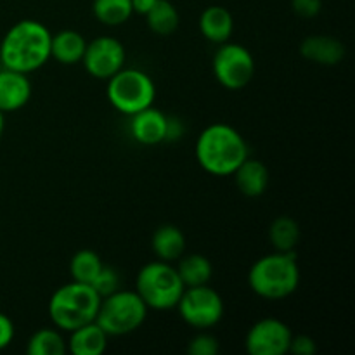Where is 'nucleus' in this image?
<instances>
[{"label": "nucleus", "instance_id": "nucleus-29", "mask_svg": "<svg viewBox=\"0 0 355 355\" xmlns=\"http://www.w3.org/2000/svg\"><path fill=\"white\" fill-rule=\"evenodd\" d=\"M295 14L300 17H315L321 12L322 0H291Z\"/></svg>", "mask_w": 355, "mask_h": 355}, {"label": "nucleus", "instance_id": "nucleus-19", "mask_svg": "<svg viewBox=\"0 0 355 355\" xmlns=\"http://www.w3.org/2000/svg\"><path fill=\"white\" fill-rule=\"evenodd\" d=\"M85 47V38L75 30H61L51 37V58L61 64L82 62Z\"/></svg>", "mask_w": 355, "mask_h": 355}, {"label": "nucleus", "instance_id": "nucleus-4", "mask_svg": "<svg viewBox=\"0 0 355 355\" xmlns=\"http://www.w3.org/2000/svg\"><path fill=\"white\" fill-rule=\"evenodd\" d=\"M99 304L101 297L90 284L71 281L52 293L49 315L55 328L69 333L96 321Z\"/></svg>", "mask_w": 355, "mask_h": 355}, {"label": "nucleus", "instance_id": "nucleus-22", "mask_svg": "<svg viewBox=\"0 0 355 355\" xmlns=\"http://www.w3.org/2000/svg\"><path fill=\"white\" fill-rule=\"evenodd\" d=\"M66 352H68V343L62 338L61 329L58 328H42L28 340V355H64Z\"/></svg>", "mask_w": 355, "mask_h": 355}, {"label": "nucleus", "instance_id": "nucleus-20", "mask_svg": "<svg viewBox=\"0 0 355 355\" xmlns=\"http://www.w3.org/2000/svg\"><path fill=\"white\" fill-rule=\"evenodd\" d=\"M177 262H179V266L175 269L179 272L180 281H182L186 288L208 284L211 276H214L211 262L205 255H200V253L182 255Z\"/></svg>", "mask_w": 355, "mask_h": 355}, {"label": "nucleus", "instance_id": "nucleus-13", "mask_svg": "<svg viewBox=\"0 0 355 355\" xmlns=\"http://www.w3.org/2000/svg\"><path fill=\"white\" fill-rule=\"evenodd\" d=\"M31 97V82L28 75L14 69H0V111L12 113L28 104Z\"/></svg>", "mask_w": 355, "mask_h": 355}, {"label": "nucleus", "instance_id": "nucleus-31", "mask_svg": "<svg viewBox=\"0 0 355 355\" xmlns=\"http://www.w3.org/2000/svg\"><path fill=\"white\" fill-rule=\"evenodd\" d=\"M182 135V125L175 118H168L166 120V139L165 141H173V139H179Z\"/></svg>", "mask_w": 355, "mask_h": 355}, {"label": "nucleus", "instance_id": "nucleus-23", "mask_svg": "<svg viewBox=\"0 0 355 355\" xmlns=\"http://www.w3.org/2000/svg\"><path fill=\"white\" fill-rule=\"evenodd\" d=\"M269 239L276 252H295L298 241H300V225L297 224L295 218L281 215L270 224Z\"/></svg>", "mask_w": 355, "mask_h": 355}, {"label": "nucleus", "instance_id": "nucleus-30", "mask_svg": "<svg viewBox=\"0 0 355 355\" xmlns=\"http://www.w3.org/2000/svg\"><path fill=\"white\" fill-rule=\"evenodd\" d=\"M14 335H16V328L14 322L7 318L6 314L0 312V350L7 349L12 343Z\"/></svg>", "mask_w": 355, "mask_h": 355}, {"label": "nucleus", "instance_id": "nucleus-11", "mask_svg": "<svg viewBox=\"0 0 355 355\" xmlns=\"http://www.w3.org/2000/svg\"><path fill=\"white\" fill-rule=\"evenodd\" d=\"M291 336L290 326L279 319H260L246 333L245 349L250 355H284L290 350Z\"/></svg>", "mask_w": 355, "mask_h": 355}, {"label": "nucleus", "instance_id": "nucleus-28", "mask_svg": "<svg viewBox=\"0 0 355 355\" xmlns=\"http://www.w3.org/2000/svg\"><path fill=\"white\" fill-rule=\"evenodd\" d=\"M318 347H315V340L311 338L309 335H293L291 336L290 350L288 352L295 355H314Z\"/></svg>", "mask_w": 355, "mask_h": 355}, {"label": "nucleus", "instance_id": "nucleus-2", "mask_svg": "<svg viewBox=\"0 0 355 355\" xmlns=\"http://www.w3.org/2000/svg\"><path fill=\"white\" fill-rule=\"evenodd\" d=\"M194 153L205 172L227 177L248 158V146L234 127L227 123H214L198 135Z\"/></svg>", "mask_w": 355, "mask_h": 355}, {"label": "nucleus", "instance_id": "nucleus-17", "mask_svg": "<svg viewBox=\"0 0 355 355\" xmlns=\"http://www.w3.org/2000/svg\"><path fill=\"white\" fill-rule=\"evenodd\" d=\"M110 336L96 321L69 331L68 352L73 355H101L106 350Z\"/></svg>", "mask_w": 355, "mask_h": 355}, {"label": "nucleus", "instance_id": "nucleus-18", "mask_svg": "<svg viewBox=\"0 0 355 355\" xmlns=\"http://www.w3.org/2000/svg\"><path fill=\"white\" fill-rule=\"evenodd\" d=\"M153 252L163 262H177L186 252V236L177 225H162L153 234Z\"/></svg>", "mask_w": 355, "mask_h": 355}, {"label": "nucleus", "instance_id": "nucleus-6", "mask_svg": "<svg viewBox=\"0 0 355 355\" xmlns=\"http://www.w3.org/2000/svg\"><path fill=\"white\" fill-rule=\"evenodd\" d=\"M148 311L135 290H116L101 298L96 322L107 336H125L141 328Z\"/></svg>", "mask_w": 355, "mask_h": 355}, {"label": "nucleus", "instance_id": "nucleus-25", "mask_svg": "<svg viewBox=\"0 0 355 355\" xmlns=\"http://www.w3.org/2000/svg\"><path fill=\"white\" fill-rule=\"evenodd\" d=\"M103 260L92 250H80L75 255L71 257V262H69V274H71V279L76 283H85L92 284L94 279L97 277V274L103 269Z\"/></svg>", "mask_w": 355, "mask_h": 355}, {"label": "nucleus", "instance_id": "nucleus-8", "mask_svg": "<svg viewBox=\"0 0 355 355\" xmlns=\"http://www.w3.org/2000/svg\"><path fill=\"white\" fill-rule=\"evenodd\" d=\"M175 309L182 321L198 331L214 328L224 318V300L220 293L208 284L186 288Z\"/></svg>", "mask_w": 355, "mask_h": 355}, {"label": "nucleus", "instance_id": "nucleus-32", "mask_svg": "<svg viewBox=\"0 0 355 355\" xmlns=\"http://www.w3.org/2000/svg\"><path fill=\"white\" fill-rule=\"evenodd\" d=\"M130 2H132V9H134V12L146 16L148 10L155 6L156 0H130Z\"/></svg>", "mask_w": 355, "mask_h": 355}, {"label": "nucleus", "instance_id": "nucleus-27", "mask_svg": "<svg viewBox=\"0 0 355 355\" xmlns=\"http://www.w3.org/2000/svg\"><path fill=\"white\" fill-rule=\"evenodd\" d=\"M220 350V343L210 333L200 331L187 345L189 355H217Z\"/></svg>", "mask_w": 355, "mask_h": 355}, {"label": "nucleus", "instance_id": "nucleus-33", "mask_svg": "<svg viewBox=\"0 0 355 355\" xmlns=\"http://www.w3.org/2000/svg\"><path fill=\"white\" fill-rule=\"evenodd\" d=\"M3 114L6 113H2V111H0V139H2L3 128H6V120H3Z\"/></svg>", "mask_w": 355, "mask_h": 355}, {"label": "nucleus", "instance_id": "nucleus-5", "mask_svg": "<svg viewBox=\"0 0 355 355\" xmlns=\"http://www.w3.org/2000/svg\"><path fill=\"white\" fill-rule=\"evenodd\" d=\"M184 290L186 286L175 267L163 260L146 263L135 277V293L142 298L146 307L153 311L175 309Z\"/></svg>", "mask_w": 355, "mask_h": 355}, {"label": "nucleus", "instance_id": "nucleus-10", "mask_svg": "<svg viewBox=\"0 0 355 355\" xmlns=\"http://www.w3.org/2000/svg\"><path fill=\"white\" fill-rule=\"evenodd\" d=\"M125 47L114 37H97L87 42L83 52V68L90 76L97 80H107L125 66Z\"/></svg>", "mask_w": 355, "mask_h": 355}, {"label": "nucleus", "instance_id": "nucleus-1", "mask_svg": "<svg viewBox=\"0 0 355 355\" xmlns=\"http://www.w3.org/2000/svg\"><path fill=\"white\" fill-rule=\"evenodd\" d=\"M51 31L44 23L21 19L9 28L0 44L3 68L28 75L40 69L51 59Z\"/></svg>", "mask_w": 355, "mask_h": 355}, {"label": "nucleus", "instance_id": "nucleus-9", "mask_svg": "<svg viewBox=\"0 0 355 355\" xmlns=\"http://www.w3.org/2000/svg\"><path fill=\"white\" fill-rule=\"evenodd\" d=\"M214 75L222 87L229 90L245 89L255 76V59L241 44L224 42L214 55Z\"/></svg>", "mask_w": 355, "mask_h": 355}, {"label": "nucleus", "instance_id": "nucleus-3", "mask_svg": "<svg viewBox=\"0 0 355 355\" xmlns=\"http://www.w3.org/2000/svg\"><path fill=\"white\" fill-rule=\"evenodd\" d=\"M300 284V267L295 252H274L257 260L248 272V286L266 300H283Z\"/></svg>", "mask_w": 355, "mask_h": 355}, {"label": "nucleus", "instance_id": "nucleus-14", "mask_svg": "<svg viewBox=\"0 0 355 355\" xmlns=\"http://www.w3.org/2000/svg\"><path fill=\"white\" fill-rule=\"evenodd\" d=\"M345 45L328 35H311L300 44L302 58L321 66H336L345 58Z\"/></svg>", "mask_w": 355, "mask_h": 355}, {"label": "nucleus", "instance_id": "nucleus-21", "mask_svg": "<svg viewBox=\"0 0 355 355\" xmlns=\"http://www.w3.org/2000/svg\"><path fill=\"white\" fill-rule=\"evenodd\" d=\"M146 21L153 33L159 37H168L179 28L180 17L175 6L168 0H156L155 6L146 14Z\"/></svg>", "mask_w": 355, "mask_h": 355}, {"label": "nucleus", "instance_id": "nucleus-15", "mask_svg": "<svg viewBox=\"0 0 355 355\" xmlns=\"http://www.w3.org/2000/svg\"><path fill=\"white\" fill-rule=\"evenodd\" d=\"M232 175H234L239 193L248 198L262 196L270 182L269 168L262 162L250 158V156L236 168Z\"/></svg>", "mask_w": 355, "mask_h": 355}, {"label": "nucleus", "instance_id": "nucleus-26", "mask_svg": "<svg viewBox=\"0 0 355 355\" xmlns=\"http://www.w3.org/2000/svg\"><path fill=\"white\" fill-rule=\"evenodd\" d=\"M90 286L97 291L101 298H104L107 295L114 293L116 290H120V276H118V272L113 267L103 266V269H101V272L97 274V277Z\"/></svg>", "mask_w": 355, "mask_h": 355}, {"label": "nucleus", "instance_id": "nucleus-12", "mask_svg": "<svg viewBox=\"0 0 355 355\" xmlns=\"http://www.w3.org/2000/svg\"><path fill=\"white\" fill-rule=\"evenodd\" d=\"M166 116L163 111L149 106L139 113L132 114L130 134L139 144L156 146L166 139Z\"/></svg>", "mask_w": 355, "mask_h": 355}, {"label": "nucleus", "instance_id": "nucleus-24", "mask_svg": "<svg viewBox=\"0 0 355 355\" xmlns=\"http://www.w3.org/2000/svg\"><path fill=\"white\" fill-rule=\"evenodd\" d=\"M92 12L106 26H120L134 14L130 0H94Z\"/></svg>", "mask_w": 355, "mask_h": 355}, {"label": "nucleus", "instance_id": "nucleus-16", "mask_svg": "<svg viewBox=\"0 0 355 355\" xmlns=\"http://www.w3.org/2000/svg\"><path fill=\"white\" fill-rule=\"evenodd\" d=\"M200 31L211 44H224L234 31V17L222 6H210L201 12Z\"/></svg>", "mask_w": 355, "mask_h": 355}, {"label": "nucleus", "instance_id": "nucleus-7", "mask_svg": "<svg viewBox=\"0 0 355 355\" xmlns=\"http://www.w3.org/2000/svg\"><path fill=\"white\" fill-rule=\"evenodd\" d=\"M156 85L151 76L137 68H121L107 78V101L120 113L132 114L153 106Z\"/></svg>", "mask_w": 355, "mask_h": 355}]
</instances>
